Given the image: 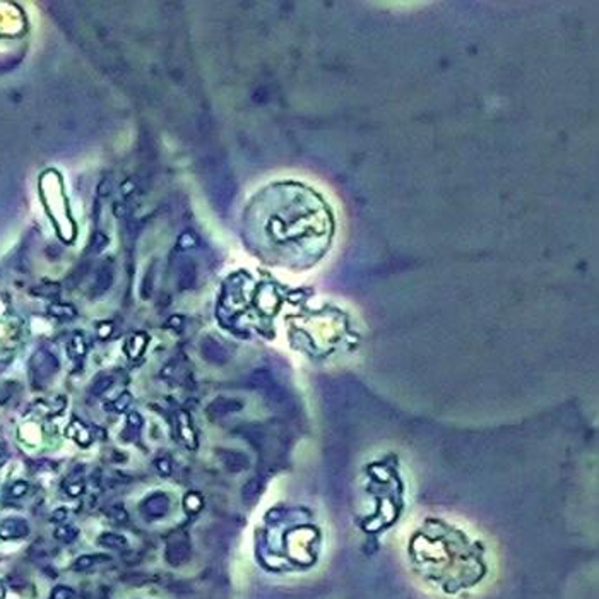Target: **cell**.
<instances>
[{
	"mask_svg": "<svg viewBox=\"0 0 599 599\" xmlns=\"http://www.w3.org/2000/svg\"><path fill=\"white\" fill-rule=\"evenodd\" d=\"M33 294L45 296V298H55L60 294V286L57 283H46V284L36 286V288H33Z\"/></svg>",
	"mask_w": 599,
	"mask_h": 599,
	"instance_id": "cell-15",
	"label": "cell"
},
{
	"mask_svg": "<svg viewBox=\"0 0 599 599\" xmlns=\"http://www.w3.org/2000/svg\"><path fill=\"white\" fill-rule=\"evenodd\" d=\"M111 331H113V325H111L110 322L101 324V325H99V329H98V336L101 337V339H105V337L110 336Z\"/></svg>",
	"mask_w": 599,
	"mask_h": 599,
	"instance_id": "cell-30",
	"label": "cell"
},
{
	"mask_svg": "<svg viewBox=\"0 0 599 599\" xmlns=\"http://www.w3.org/2000/svg\"><path fill=\"white\" fill-rule=\"evenodd\" d=\"M29 534V526L24 519L11 517L0 522V540H23Z\"/></svg>",
	"mask_w": 599,
	"mask_h": 599,
	"instance_id": "cell-2",
	"label": "cell"
},
{
	"mask_svg": "<svg viewBox=\"0 0 599 599\" xmlns=\"http://www.w3.org/2000/svg\"><path fill=\"white\" fill-rule=\"evenodd\" d=\"M236 407V404H233V402H228V401H223V399H219V401H214L212 404L207 407V411H209V414H224V413H229V411H233Z\"/></svg>",
	"mask_w": 599,
	"mask_h": 599,
	"instance_id": "cell-17",
	"label": "cell"
},
{
	"mask_svg": "<svg viewBox=\"0 0 599 599\" xmlns=\"http://www.w3.org/2000/svg\"><path fill=\"white\" fill-rule=\"evenodd\" d=\"M182 324H184V319H182L180 315H173V317H170V320L166 322L168 327H173V329H180Z\"/></svg>",
	"mask_w": 599,
	"mask_h": 599,
	"instance_id": "cell-31",
	"label": "cell"
},
{
	"mask_svg": "<svg viewBox=\"0 0 599 599\" xmlns=\"http://www.w3.org/2000/svg\"><path fill=\"white\" fill-rule=\"evenodd\" d=\"M106 245H108V236L105 235V233H101V231L94 233L93 240H91V249H93L94 252H101Z\"/></svg>",
	"mask_w": 599,
	"mask_h": 599,
	"instance_id": "cell-26",
	"label": "cell"
},
{
	"mask_svg": "<svg viewBox=\"0 0 599 599\" xmlns=\"http://www.w3.org/2000/svg\"><path fill=\"white\" fill-rule=\"evenodd\" d=\"M153 283H154V266L149 267L147 274L144 276V283H142V298H149L151 291H153Z\"/></svg>",
	"mask_w": 599,
	"mask_h": 599,
	"instance_id": "cell-21",
	"label": "cell"
},
{
	"mask_svg": "<svg viewBox=\"0 0 599 599\" xmlns=\"http://www.w3.org/2000/svg\"><path fill=\"white\" fill-rule=\"evenodd\" d=\"M223 459H224V462H226V466L228 467H231V469H238V467L242 466V464H245L247 461H245V457H243V455H240V454H235V452H228V454H224L223 455Z\"/></svg>",
	"mask_w": 599,
	"mask_h": 599,
	"instance_id": "cell-23",
	"label": "cell"
},
{
	"mask_svg": "<svg viewBox=\"0 0 599 599\" xmlns=\"http://www.w3.org/2000/svg\"><path fill=\"white\" fill-rule=\"evenodd\" d=\"M31 375L34 384H45L46 380L57 373L58 370V360L50 353V351L40 349L33 354L31 358Z\"/></svg>",
	"mask_w": 599,
	"mask_h": 599,
	"instance_id": "cell-1",
	"label": "cell"
},
{
	"mask_svg": "<svg viewBox=\"0 0 599 599\" xmlns=\"http://www.w3.org/2000/svg\"><path fill=\"white\" fill-rule=\"evenodd\" d=\"M98 194L99 195L110 194V182H101V184H99V189H98Z\"/></svg>",
	"mask_w": 599,
	"mask_h": 599,
	"instance_id": "cell-34",
	"label": "cell"
},
{
	"mask_svg": "<svg viewBox=\"0 0 599 599\" xmlns=\"http://www.w3.org/2000/svg\"><path fill=\"white\" fill-rule=\"evenodd\" d=\"M201 351H202L204 358L209 360V362H214V363H218L219 358L223 356V351H221V348L216 344V342H212L211 339H206L202 342Z\"/></svg>",
	"mask_w": 599,
	"mask_h": 599,
	"instance_id": "cell-13",
	"label": "cell"
},
{
	"mask_svg": "<svg viewBox=\"0 0 599 599\" xmlns=\"http://www.w3.org/2000/svg\"><path fill=\"white\" fill-rule=\"evenodd\" d=\"M106 514H108V517H110L111 520H115V522H125V520L129 519L127 512H125V509L122 505L110 507V510H108Z\"/></svg>",
	"mask_w": 599,
	"mask_h": 599,
	"instance_id": "cell-24",
	"label": "cell"
},
{
	"mask_svg": "<svg viewBox=\"0 0 599 599\" xmlns=\"http://www.w3.org/2000/svg\"><path fill=\"white\" fill-rule=\"evenodd\" d=\"M130 402H132V396H130L129 392H124L118 399H115V401L111 402L110 407L115 411V413H122V411H125L130 406Z\"/></svg>",
	"mask_w": 599,
	"mask_h": 599,
	"instance_id": "cell-19",
	"label": "cell"
},
{
	"mask_svg": "<svg viewBox=\"0 0 599 599\" xmlns=\"http://www.w3.org/2000/svg\"><path fill=\"white\" fill-rule=\"evenodd\" d=\"M113 212H115V216H124V214H125L124 204H115V206H113Z\"/></svg>",
	"mask_w": 599,
	"mask_h": 599,
	"instance_id": "cell-35",
	"label": "cell"
},
{
	"mask_svg": "<svg viewBox=\"0 0 599 599\" xmlns=\"http://www.w3.org/2000/svg\"><path fill=\"white\" fill-rule=\"evenodd\" d=\"M111 384H113V379H111L110 375H98L96 379L93 380V384H91V396H103V394L106 392L108 389L111 387Z\"/></svg>",
	"mask_w": 599,
	"mask_h": 599,
	"instance_id": "cell-11",
	"label": "cell"
},
{
	"mask_svg": "<svg viewBox=\"0 0 599 599\" xmlns=\"http://www.w3.org/2000/svg\"><path fill=\"white\" fill-rule=\"evenodd\" d=\"M189 543L173 540L166 546V562L173 567H178L189 558Z\"/></svg>",
	"mask_w": 599,
	"mask_h": 599,
	"instance_id": "cell-4",
	"label": "cell"
},
{
	"mask_svg": "<svg viewBox=\"0 0 599 599\" xmlns=\"http://www.w3.org/2000/svg\"><path fill=\"white\" fill-rule=\"evenodd\" d=\"M77 534H79L77 529L72 526H60L55 529V537L62 543H72L77 537Z\"/></svg>",
	"mask_w": 599,
	"mask_h": 599,
	"instance_id": "cell-16",
	"label": "cell"
},
{
	"mask_svg": "<svg viewBox=\"0 0 599 599\" xmlns=\"http://www.w3.org/2000/svg\"><path fill=\"white\" fill-rule=\"evenodd\" d=\"M71 348H72V351H74V354H76V356H84V353H86V342H84V337H82L81 334H77V336L72 337Z\"/></svg>",
	"mask_w": 599,
	"mask_h": 599,
	"instance_id": "cell-25",
	"label": "cell"
},
{
	"mask_svg": "<svg viewBox=\"0 0 599 599\" xmlns=\"http://www.w3.org/2000/svg\"><path fill=\"white\" fill-rule=\"evenodd\" d=\"M178 243H180L182 249H187V247H194V240L190 238V235H187V233H184V235L180 236Z\"/></svg>",
	"mask_w": 599,
	"mask_h": 599,
	"instance_id": "cell-32",
	"label": "cell"
},
{
	"mask_svg": "<svg viewBox=\"0 0 599 599\" xmlns=\"http://www.w3.org/2000/svg\"><path fill=\"white\" fill-rule=\"evenodd\" d=\"M28 490H29V485L26 483V481H16V483H12L11 488H9V495H11L12 498H21L28 493Z\"/></svg>",
	"mask_w": 599,
	"mask_h": 599,
	"instance_id": "cell-22",
	"label": "cell"
},
{
	"mask_svg": "<svg viewBox=\"0 0 599 599\" xmlns=\"http://www.w3.org/2000/svg\"><path fill=\"white\" fill-rule=\"evenodd\" d=\"M111 284H113V269L110 266H101L96 274V279H94L93 289H91V296L96 298L105 294L111 288Z\"/></svg>",
	"mask_w": 599,
	"mask_h": 599,
	"instance_id": "cell-5",
	"label": "cell"
},
{
	"mask_svg": "<svg viewBox=\"0 0 599 599\" xmlns=\"http://www.w3.org/2000/svg\"><path fill=\"white\" fill-rule=\"evenodd\" d=\"M170 510V498L164 493H153L142 502V512L151 519L164 517Z\"/></svg>",
	"mask_w": 599,
	"mask_h": 599,
	"instance_id": "cell-3",
	"label": "cell"
},
{
	"mask_svg": "<svg viewBox=\"0 0 599 599\" xmlns=\"http://www.w3.org/2000/svg\"><path fill=\"white\" fill-rule=\"evenodd\" d=\"M132 190H134L132 180H125L124 184H122V194H124V195H129L130 192H132Z\"/></svg>",
	"mask_w": 599,
	"mask_h": 599,
	"instance_id": "cell-33",
	"label": "cell"
},
{
	"mask_svg": "<svg viewBox=\"0 0 599 599\" xmlns=\"http://www.w3.org/2000/svg\"><path fill=\"white\" fill-rule=\"evenodd\" d=\"M194 283H195V267L192 264H185V266L180 269V274H178V288L189 289V288H192Z\"/></svg>",
	"mask_w": 599,
	"mask_h": 599,
	"instance_id": "cell-12",
	"label": "cell"
},
{
	"mask_svg": "<svg viewBox=\"0 0 599 599\" xmlns=\"http://www.w3.org/2000/svg\"><path fill=\"white\" fill-rule=\"evenodd\" d=\"M48 314L57 317V319L69 320L77 315V310L72 305H69V303H51L48 307Z\"/></svg>",
	"mask_w": 599,
	"mask_h": 599,
	"instance_id": "cell-9",
	"label": "cell"
},
{
	"mask_svg": "<svg viewBox=\"0 0 599 599\" xmlns=\"http://www.w3.org/2000/svg\"><path fill=\"white\" fill-rule=\"evenodd\" d=\"M127 423H129V428H134V430H136V433H137L139 430L142 428V418H141V414L136 413V411H132V413L129 414Z\"/></svg>",
	"mask_w": 599,
	"mask_h": 599,
	"instance_id": "cell-29",
	"label": "cell"
},
{
	"mask_svg": "<svg viewBox=\"0 0 599 599\" xmlns=\"http://www.w3.org/2000/svg\"><path fill=\"white\" fill-rule=\"evenodd\" d=\"M65 514H67V512H65L64 509H60V510H57L53 514V520H57V519H64L65 517Z\"/></svg>",
	"mask_w": 599,
	"mask_h": 599,
	"instance_id": "cell-36",
	"label": "cell"
},
{
	"mask_svg": "<svg viewBox=\"0 0 599 599\" xmlns=\"http://www.w3.org/2000/svg\"><path fill=\"white\" fill-rule=\"evenodd\" d=\"M184 505L189 514H195V512H199L202 509V498L199 497L197 493H189L184 498Z\"/></svg>",
	"mask_w": 599,
	"mask_h": 599,
	"instance_id": "cell-18",
	"label": "cell"
},
{
	"mask_svg": "<svg viewBox=\"0 0 599 599\" xmlns=\"http://www.w3.org/2000/svg\"><path fill=\"white\" fill-rule=\"evenodd\" d=\"M98 543L101 546H105V548H113V550L125 548V546H127V540H125L122 534H115V532H105V534H101Z\"/></svg>",
	"mask_w": 599,
	"mask_h": 599,
	"instance_id": "cell-10",
	"label": "cell"
},
{
	"mask_svg": "<svg viewBox=\"0 0 599 599\" xmlns=\"http://www.w3.org/2000/svg\"><path fill=\"white\" fill-rule=\"evenodd\" d=\"M65 433H67L69 438H72L74 442H77L81 447H88L91 444V440H93L91 430L79 420H72Z\"/></svg>",
	"mask_w": 599,
	"mask_h": 599,
	"instance_id": "cell-6",
	"label": "cell"
},
{
	"mask_svg": "<svg viewBox=\"0 0 599 599\" xmlns=\"http://www.w3.org/2000/svg\"><path fill=\"white\" fill-rule=\"evenodd\" d=\"M99 560H108V557H103V555H82L74 563V570H88L93 565H96Z\"/></svg>",
	"mask_w": 599,
	"mask_h": 599,
	"instance_id": "cell-14",
	"label": "cell"
},
{
	"mask_svg": "<svg viewBox=\"0 0 599 599\" xmlns=\"http://www.w3.org/2000/svg\"><path fill=\"white\" fill-rule=\"evenodd\" d=\"M74 596V591L67 585H57V587L51 591L50 599H71Z\"/></svg>",
	"mask_w": 599,
	"mask_h": 599,
	"instance_id": "cell-27",
	"label": "cell"
},
{
	"mask_svg": "<svg viewBox=\"0 0 599 599\" xmlns=\"http://www.w3.org/2000/svg\"><path fill=\"white\" fill-rule=\"evenodd\" d=\"M146 344H147V336H146V334H142V332L134 334V336L130 337L129 342H127L129 356L130 358H139L142 354V351H144Z\"/></svg>",
	"mask_w": 599,
	"mask_h": 599,
	"instance_id": "cell-8",
	"label": "cell"
},
{
	"mask_svg": "<svg viewBox=\"0 0 599 599\" xmlns=\"http://www.w3.org/2000/svg\"><path fill=\"white\" fill-rule=\"evenodd\" d=\"M65 492H67V495H71V497H79V495L84 493V481L82 480L67 481L65 483Z\"/></svg>",
	"mask_w": 599,
	"mask_h": 599,
	"instance_id": "cell-20",
	"label": "cell"
},
{
	"mask_svg": "<svg viewBox=\"0 0 599 599\" xmlns=\"http://www.w3.org/2000/svg\"><path fill=\"white\" fill-rule=\"evenodd\" d=\"M154 464H156V469H158V472H159L161 476H170V474H171V462H170V459L159 457Z\"/></svg>",
	"mask_w": 599,
	"mask_h": 599,
	"instance_id": "cell-28",
	"label": "cell"
},
{
	"mask_svg": "<svg viewBox=\"0 0 599 599\" xmlns=\"http://www.w3.org/2000/svg\"><path fill=\"white\" fill-rule=\"evenodd\" d=\"M176 425H178V433L182 437V440L185 442V445L189 447V449H197V437H195V432L192 428V425H190V420H189V414L187 413H178L176 416Z\"/></svg>",
	"mask_w": 599,
	"mask_h": 599,
	"instance_id": "cell-7",
	"label": "cell"
}]
</instances>
